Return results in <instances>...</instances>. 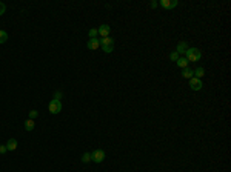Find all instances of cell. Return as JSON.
Instances as JSON below:
<instances>
[{"instance_id":"1","label":"cell","mask_w":231,"mask_h":172,"mask_svg":"<svg viewBox=\"0 0 231 172\" xmlns=\"http://www.w3.org/2000/svg\"><path fill=\"white\" fill-rule=\"evenodd\" d=\"M183 57L188 60V63H189V62H199L200 57H202V52H200L197 48H188Z\"/></svg>"},{"instance_id":"2","label":"cell","mask_w":231,"mask_h":172,"mask_svg":"<svg viewBox=\"0 0 231 172\" xmlns=\"http://www.w3.org/2000/svg\"><path fill=\"white\" fill-rule=\"evenodd\" d=\"M105 157H106V154L103 149H96L91 152V161H94V163H103Z\"/></svg>"},{"instance_id":"3","label":"cell","mask_w":231,"mask_h":172,"mask_svg":"<svg viewBox=\"0 0 231 172\" xmlns=\"http://www.w3.org/2000/svg\"><path fill=\"white\" fill-rule=\"evenodd\" d=\"M48 109H50V112H51V114H54V115H56V114H59V112L62 111V102H60V100H54V99H53V100L50 102V105H48Z\"/></svg>"},{"instance_id":"4","label":"cell","mask_w":231,"mask_h":172,"mask_svg":"<svg viewBox=\"0 0 231 172\" xmlns=\"http://www.w3.org/2000/svg\"><path fill=\"white\" fill-rule=\"evenodd\" d=\"M189 83V88L193 89V91H200L202 88H204V84H202V80L200 78H196V77H193V78H189L188 80Z\"/></svg>"},{"instance_id":"5","label":"cell","mask_w":231,"mask_h":172,"mask_svg":"<svg viewBox=\"0 0 231 172\" xmlns=\"http://www.w3.org/2000/svg\"><path fill=\"white\" fill-rule=\"evenodd\" d=\"M179 5V2L177 0H160V6L163 8V9H173V8H176Z\"/></svg>"},{"instance_id":"6","label":"cell","mask_w":231,"mask_h":172,"mask_svg":"<svg viewBox=\"0 0 231 172\" xmlns=\"http://www.w3.org/2000/svg\"><path fill=\"white\" fill-rule=\"evenodd\" d=\"M97 32H99V35H100L102 38L109 37V34H111V26H109V25H102V26H99Z\"/></svg>"},{"instance_id":"7","label":"cell","mask_w":231,"mask_h":172,"mask_svg":"<svg viewBox=\"0 0 231 172\" xmlns=\"http://www.w3.org/2000/svg\"><path fill=\"white\" fill-rule=\"evenodd\" d=\"M86 46H88V49L96 51V49H99V46H100V41H99V38H90L88 43H86Z\"/></svg>"},{"instance_id":"8","label":"cell","mask_w":231,"mask_h":172,"mask_svg":"<svg viewBox=\"0 0 231 172\" xmlns=\"http://www.w3.org/2000/svg\"><path fill=\"white\" fill-rule=\"evenodd\" d=\"M186 49H188V43H186V41H180L179 45L176 46V52H177L179 56H180V54H183V56H185Z\"/></svg>"},{"instance_id":"9","label":"cell","mask_w":231,"mask_h":172,"mask_svg":"<svg viewBox=\"0 0 231 172\" xmlns=\"http://www.w3.org/2000/svg\"><path fill=\"white\" fill-rule=\"evenodd\" d=\"M99 41H100V48H102V46H111V45H114V38H112V37L99 38Z\"/></svg>"},{"instance_id":"10","label":"cell","mask_w":231,"mask_h":172,"mask_svg":"<svg viewBox=\"0 0 231 172\" xmlns=\"http://www.w3.org/2000/svg\"><path fill=\"white\" fill-rule=\"evenodd\" d=\"M17 146H19V143H17L16 138H9L8 143H6V149H8V151H16Z\"/></svg>"},{"instance_id":"11","label":"cell","mask_w":231,"mask_h":172,"mask_svg":"<svg viewBox=\"0 0 231 172\" xmlns=\"http://www.w3.org/2000/svg\"><path fill=\"white\" fill-rule=\"evenodd\" d=\"M193 74H194V77L196 78H202L204 75H205V68H202V66H197L194 71H193Z\"/></svg>"},{"instance_id":"12","label":"cell","mask_w":231,"mask_h":172,"mask_svg":"<svg viewBox=\"0 0 231 172\" xmlns=\"http://www.w3.org/2000/svg\"><path fill=\"white\" fill-rule=\"evenodd\" d=\"M176 65L179 66V68H182V69H185V68H188V60L182 56V57H179L177 59V62H176Z\"/></svg>"},{"instance_id":"13","label":"cell","mask_w":231,"mask_h":172,"mask_svg":"<svg viewBox=\"0 0 231 172\" xmlns=\"http://www.w3.org/2000/svg\"><path fill=\"white\" fill-rule=\"evenodd\" d=\"M182 77H183V78H186V80L193 78V77H194V74H193V69H189V68L182 69Z\"/></svg>"},{"instance_id":"14","label":"cell","mask_w":231,"mask_h":172,"mask_svg":"<svg viewBox=\"0 0 231 172\" xmlns=\"http://www.w3.org/2000/svg\"><path fill=\"white\" fill-rule=\"evenodd\" d=\"M34 126H35V123H34V120H31V118H28L26 121H25V129L28 132H31V131H34Z\"/></svg>"},{"instance_id":"15","label":"cell","mask_w":231,"mask_h":172,"mask_svg":"<svg viewBox=\"0 0 231 172\" xmlns=\"http://www.w3.org/2000/svg\"><path fill=\"white\" fill-rule=\"evenodd\" d=\"M6 40H8V32L3 31V29H0V45H3Z\"/></svg>"},{"instance_id":"16","label":"cell","mask_w":231,"mask_h":172,"mask_svg":"<svg viewBox=\"0 0 231 172\" xmlns=\"http://www.w3.org/2000/svg\"><path fill=\"white\" fill-rule=\"evenodd\" d=\"M91 161V152H85L82 155V163H90Z\"/></svg>"},{"instance_id":"17","label":"cell","mask_w":231,"mask_h":172,"mask_svg":"<svg viewBox=\"0 0 231 172\" xmlns=\"http://www.w3.org/2000/svg\"><path fill=\"white\" fill-rule=\"evenodd\" d=\"M88 35H90V38H97L99 32H97V29H96V28H91V29H90V32H88Z\"/></svg>"},{"instance_id":"18","label":"cell","mask_w":231,"mask_h":172,"mask_svg":"<svg viewBox=\"0 0 231 172\" xmlns=\"http://www.w3.org/2000/svg\"><path fill=\"white\" fill-rule=\"evenodd\" d=\"M179 57H180V56H179L176 51H173V52L170 54V60H171V62H177V59H179Z\"/></svg>"},{"instance_id":"19","label":"cell","mask_w":231,"mask_h":172,"mask_svg":"<svg viewBox=\"0 0 231 172\" xmlns=\"http://www.w3.org/2000/svg\"><path fill=\"white\" fill-rule=\"evenodd\" d=\"M112 49H114V45H111V46H102V51H103V52H106V54L112 52Z\"/></svg>"},{"instance_id":"20","label":"cell","mask_w":231,"mask_h":172,"mask_svg":"<svg viewBox=\"0 0 231 172\" xmlns=\"http://www.w3.org/2000/svg\"><path fill=\"white\" fill-rule=\"evenodd\" d=\"M37 117H38V112H37V111H34V109L29 111V118H31V120H35Z\"/></svg>"},{"instance_id":"21","label":"cell","mask_w":231,"mask_h":172,"mask_svg":"<svg viewBox=\"0 0 231 172\" xmlns=\"http://www.w3.org/2000/svg\"><path fill=\"white\" fill-rule=\"evenodd\" d=\"M62 97H63L62 91H56V94H54V100H60Z\"/></svg>"},{"instance_id":"22","label":"cell","mask_w":231,"mask_h":172,"mask_svg":"<svg viewBox=\"0 0 231 172\" xmlns=\"http://www.w3.org/2000/svg\"><path fill=\"white\" fill-rule=\"evenodd\" d=\"M5 11H6L5 3H2V2H0V16H3V14H5Z\"/></svg>"},{"instance_id":"23","label":"cell","mask_w":231,"mask_h":172,"mask_svg":"<svg viewBox=\"0 0 231 172\" xmlns=\"http://www.w3.org/2000/svg\"><path fill=\"white\" fill-rule=\"evenodd\" d=\"M6 145H0V155H3V154H6Z\"/></svg>"},{"instance_id":"24","label":"cell","mask_w":231,"mask_h":172,"mask_svg":"<svg viewBox=\"0 0 231 172\" xmlns=\"http://www.w3.org/2000/svg\"><path fill=\"white\" fill-rule=\"evenodd\" d=\"M149 6L154 9V8H157V6H159V3H157V2H151V3H149Z\"/></svg>"}]
</instances>
